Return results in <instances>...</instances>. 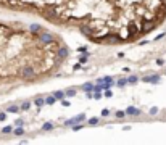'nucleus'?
<instances>
[{"label": "nucleus", "instance_id": "f257e3e1", "mask_svg": "<svg viewBox=\"0 0 166 145\" xmlns=\"http://www.w3.org/2000/svg\"><path fill=\"white\" fill-rule=\"evenodd\" d=\"M19 77L23 79H32L34 76H36V70H34L32 66H29V65H26V66H23L21 70H19Z\"/></svg>", "mask_w": 166, "mask_h": 145}, {"label": "nucleus", "instance_id": "f03ea898", "mask_svg": "<svg viewBox=\"0 0 166 145\" xmlns=\"http://www.w3.org/2000/svg\"><path fill=\"white\" fill-rule=\"evenodd\" d=\"M39 40H40L42 44H50V42L53 40V37H52V34H50V32H42V34L39 36Z\"/></svg>", "mask_w": 166, "mask_h": 145}, {"label": "nucleus", "instance_id": "7ed1b4c3", "mask_svg": "<svg viewBox=\"0 0 166 145\" xmlns=\"http://www.w3.org/2000/svg\"><path fill=\"white\" fill-rule=\"evenodd\" d=\"M86 119V115H82V113H81V115H77L76 118H73V119H68L66 123H65V126H73L74 123H81V121H84Z\"/></svg>", "mask_w": 166, "mask_h": 145}, {"label": "nucleus", "instance_id": "20e7f679", "mask_svg": "<svg viewBox=\"0 0 166 145\" xmlns=\"http://www.w3.org/2000/svg\"><path fill=\"white\" fill-rule=\"evenodd\" d=\"M153 27H155V24H153V23H150V21H145V24L142 26V32H140V34H147L148 31H152Z\"/></svg>", "mask_w": 166, "mask_h": 145}, {"label": "nucleus", "instance_id": "39448f33", "mask_svg": "<svg viewBox=\"0 0 166 145\" xmlns=\"http://www.w3.org/2000/svg\"><path fill=\"white\" fill-rule=\"evenodd\" d=\"M126 115H134V116H137V115H140V110L134 108V106H129V108H126Z\"/></svg>", "mask_w": 166, "mask_h": 145}, {"label": "nucleus", "instance_id": "423d86ee", "mask_svg": "<svg viewBox=\"0 0 166 145\" xmlns=\"http://www.w3.org/2000/svg\"><path fill=\"white\" fill-rule=\"evenodd\" d=\"M105 39H107L110 44H113V42H119V37L114 36V34H107V37H105Z\"/></svg>", "mask_w": 166, "mask_h": 145}, {"label": "nucleus", "instance_id": "0eeeda50", "mask_svg": "<svg viewBox=\"0 0 166 145\" xmlns=\"http://www.w3.org/2000/svg\"><path fill=\"white\" fill-rule=\"evenodd\" d=\"M81 31H82V34H86V36H92L94 31L90 26H81Z\"/></svg>", "mask_w": 166, "mask_h": 145}, {"label": "nucleus", "instance_id": "6e6552de", "mask_svg": "<svg viewBox=\"0 0 166 145\" xmlns=\"http://www.w3.org/2000/svg\"><path fill=\"white\" fill-rule=\"evenodd\" d=\"M68 53H69V52H68V48H66V47H61V48L58 50V57H60V58H66V57H68Z\"/></svg>", "mask_w": 166, "mask_h": 145}, {"label": "nucleus", "instance_id": "1a4fd4ad", "mask_svg": "<svg viewBox=\"0 0 166 145\" xmlns=\"http://www.w3.org/2000/svg\"><path fill=\"white\" fill-rule=\"evenodd\" d=\"M53 97H55L56 100H63V98H65V97H66V94H65V92H63V90H56L55 94H53Z\"/></svg>", "mask_w": 166, "mask_h": 145}, {"label": "nucleus", "instance_id": "9d476101", "mask_svg": "<svg viewBox=\"0 0 166 145\" xmlns=\"http://www.w3.org/2000/svg\"><path fill=\"white\" fill-rule=\"evenodd\" d=\"M127 31H131V34H137L139 32V27L135 26V24L131 23V24H127Z\"/></svg>", "mask_w": 166, "mask_h": 145}, {"label": "nucleus", "instance_id": "9b49d317", "mask_svg": "<svg viewBox=\"0 0 166 145\" xmlns=\"http://www.w3.org/2000/svg\"><path fill=\"white\" fill-rule=\"evenodd\" d=\"M111 81H113V77H111V76H105V77H100L97 82H99V84H102V82H111Z\"/></svg>", "mask_w": 166, "mask_h": 145}, {"label": "nucleus", "instance_id": "f8f14e48", "mask_svg": "<svg viewBox=\"0 0 166 145\" xmlns=\"http://www.w3.org/2000/svg\"><path fill=\"white\" fill-rule=\"evenodd\" d=\"M82 90H86V92H92V90H94V85H92V84H84V85H82Z\"/></svg>", "mask_w": 166, "mask_h": 145}, {"label": "nucleus", "instance_id": "ddd939ff", "mask_svg": "<svg viewBox=\"0 0 166 145\" xmlns=\"http://www.w3.org/2000/svg\"><path fill=\"white\" fill-rule=\"evenodd\" d=\"M137 81H139L137 76H129V77H127V84H134V82H137Z\"/></svg>", "mask_w": 166, "mask_h": 145}, {"label": "nucleus", "instance_id": "4468645a", "mask_svg": "<svg viewBox=\"0 0 166 145\" xmlns=\"http://www.w3.org/2000/svg\"><path fill=\"white\" fill-rule=\"evenodd\" d=\"M29 29H31V32L36 34L37 31H40V26H39V24H31V27H29Z\"/></svg>", "mask_w": 166, "mask_h": 145}, {"label": "nucleus", "instance_id": "2eb2a0df", "mask_svg": "<svg viewBox=\"0 0 166 145\" xmlns=\"http://www.w3.org/2000/svg\"><path fill=\"white\" fill-rule=\"evenodd\" d=\"M65 94H66L68 97H74V95H76V89H73V87H71V89H68V90L65 92Z\"/></svg>", "mask_w": 166, "mask_h": 145}, {"label": "nucleus", "instance_id": "dca6fc26", "mask_svg": "<svg viewBox=\"0 0 166 145\" xmlns=\"http://www.w3.org/2000/svg\"><path fill=\"white\" fill-rule=\"evenodd\" d=\"M158 81H160V76H158V74H155V76H150V82H152V84H157Z\"/></svg>", "mask_w": 166, "mask_h": 145}, {"label": "nucleus", "instance_id": "f3484780", "mask_svg": "<svg viewBox=\"0 0 166 145\" xmlns=\"http://www.w3.org/2000/svg\"><path fill=\"white\" fill-rule=\"evenodd\" d=\"M55 97H47V98H45V103H47V105H53V103H55Z\"/></svg>", "mask_w": 166, "mask_h": 145}, {"label": "nucleus", "instance_id": "a211bd4d", "mask_svg": "<svg viewBox=\"0 0 166 145\" xmlns=\"http://www.w3.org/2000/svg\"><path fill=\"white\" fill-rule=\"evenodd\" d=\"M29 106H31V103H29V102H23V105H21V108H19V110L26 111V110H29Z\"/></svg>", "mask_w": 166, "mask_h": 145}, {"label": "nucleus", "instance_id": "6ab92c4d", "mask_svg": "<svg viewBox=\"0 0 166 145\" xmlns=\"http://www.w3.org/2000/svg\"><path fill=\"white\" fill-rule=\"evenodd\" d=\"M8 111H10V113H18L19 108H18L16 105H11V106H8Z\"/></svg>", "mask_w": 166, "mask_h": 145}, {"label": "nucleus", "instance_id": "aec40b11", "mask_svg": "<svg viewBox=\"0 0 166 145\" xmlns=\"http://www.w3.org/2000/svg\"><path fill=\"white\" fill-rule=\"evenodd\" d=\"M42 129H44V131H50V129H53V124H52V123H45V124L42 126Z\"/></svg>", "mask_w": 166, "mask_h": 145}, {"label": "nucleus", "instance_id": "412c9836", "mask_svg": "<svg viewBox=\"0 0 166 145\" xmlns=\"http://www.w3.org/2000/svg\"><path fill=\"white\" fill-rule=\"evenodd\" d=\"M87 58H89V53H84V55H81V57H79V61H81V63H86Z\"/></svg>", "mask_w": 166, "mask_h": 145}, {"label": "nucleus", "instance_id": "4be33fe9", "mask_svg": "<svg viewBox=\"0 0 166 145\" xmlns=\"http://www.w3.org/2000/svg\"><path fill=\"white\" fill-rule=\"evenodd\" d=\"M15 134L16 136H23V134H24V129H23L21 126H18V129H15Z\"/></svg>", "mask_w": 166, "mask_h": 145}, {"label": "nucleus", "instance_id": "5701e85b", "mask_svg": "<svg viewBox=\"0 0 166 145\" xmlns=\"http://www.w3.org/2000/svg\"><path fill=\"white\" fill-rule=\"evenodd\" d=\"M11 131H13V129H11V126H5V127L2 129V132H3V134H10Z\"/></svg>", "mask_w": 166, "mask_h": 145}, {"label": "nucleus", "instance_id": "b1692460", "mask_svg": "<svg viewBox=\"0 0 166 145\" xmlns=\"http://www.w3.org/2000/svg\"><path fill=\"white\" fill-rule=\"evenodd\" d=\"M127 84V79H119V81H118V85H119V87H123V85H126Z\"/></svg>", "mask_w": 166, "mask_h": 145}, {"label": "nucleus", "instance_id": "393cba45", "mask_svg": "<svg viewBox=\"0 0 166 145\" xmlns=\"http://www.w3.org/2000/svg\"><path fill=\"white\" fill-rule=\"evenodd\" d=\"M92 98H97V100H100L102 98V90H95V94H94Z\"/></svg>", "mask_w": 166, "mask_h": 145}, {"label": "nucleus", "instance_id": "a878e982", "mask_svg": "<svg viewBox=\"0 0 166 145\" xmlns=\"http://www.w3.org/2000/svg\"><path fill=\"white\" fill-rule=\"evenodd\" d=\"M44 103H45V100H44V98H36V105L37 106H42Z\"/></svg>", "mask_w": 166, "mask_h": 145}, {"label": "nucleus", "instance_id": "bb28decb", "mask_svg": "<svg viewBox=\"0 0 166 145\" xmlns=\"http://www.w3.org/2000/svg\"><path fill=\"white\" fill-rule=\"evenodd\" d=\"M97 123H99V118H90V119H89V124H90V126H95Z\"/></svg>", "mask_w": 166, "mask_h": 145}, {"label": "nucleus", "instance_id": "cd10ccee", "mask_svg": "<svg viewBox=\"0 0 166 145\" xmlns=\"http://www.w3.org/2000/svg\"><path fill=\"white\" fill-rule=\"evenodd\" d=\"M148 113H150V115H157V113H158V108H155V106H153V108H150V111H148Z\"/></svg>", "mask_w": 166, "mask_h": 145}, {"label": "nucleus", "instance_id": "c85d7f7f", "mask_svg": "<svg viewBox=\"0 0 166 145\" xmlns=\"http://www.w3.org/2000/svg\"><path fill=\"white\" fill-rule=\"evenodd\" d=\"M124 115H126L124 111H116V118H123Z\"/></svg>", "mask_w": 166, "mask_h": 145}, {"label": "nucleus", "instance_id": "c756f323", "mask_svg": "<svg viewBox=\"0 0 166 145\" xmlns=\"http://www.w3.org/2000/svg\"><path fill=\"white\" fill-rule=\"evenodd\" d=\"M111 95H113V94H111V92H110V90H108V89H107V90H105V97H107V98H110Z\"/></svg>", "mask_w": 166, "mask_h": 145}, {"label": "nucleus", "instance_id": "7c9ffc66", "mask_svg": "<svg viewBox=\"0 0 166 145\" xmlns=\"http://www.w3.org/2000/svg\"><path fill=\"white\" fill-rule=\"evenodd\" d=\"M142 81H144V82H150V76H145V77H142Z\"/></svg>", "mask_w": 166, "mask_h": 145}, {"label": "nucleus", "instance_id": "2f4dec72", "mask_svg": "<svg viewBox=\"0 0 166 145\" xmlns=\"http://www.w3.org/2000/svg\"><path fill=\"white\" fill-rule=\"evenodd\" d=\"M5 118H6L5 113H0V121H5Z\"/></svg>", "mask_w": 166, "mask_h": 145}, {"label": "nucleus", "instance_id": "473e14b6", "mask_svg": "<svg viewBox=\"0 0 166 145\" xmlns=\"http://www.w3.org/2000/svg\"><path fill=\"white\" fill-rule=\"evenodd\" d=\"M23 123H24L23 119H18V121H16V126H23Z\"/></svg>", "mask_w": 166, "mask_h": 145}, {"label": "nucleus", "instance_id": "72a5a7b5", "mask_svg": "<svg viewBox=\"0 0 166 145\" xmlns=\"http://www.w3.org/2000/svg\"><path fill=\"white\" fill-rule=\"evenodd\" d=\"M108 113H110L108 110H103V111H102V115H103V116H108Z\"/></svg>", "mask_w": 166, "mask_h": 145}]
</instances>
